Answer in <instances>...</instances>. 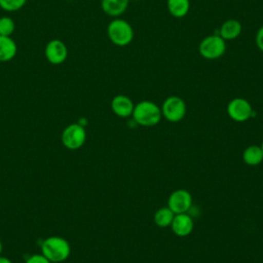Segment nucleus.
Returning <instances> with one entry per match:
<instances>
[{
  "mask_svg": "<svg viewBox=\"0 0 263 263\" xmlns=\"http://www.w3.org/2000/svg\"><path fill=\"white\" fill-rule=\"evenodd\" d=\"M71 253V246L67 239L52 235L41 242V254L51 263L66 261Z\"/></svg>",
  "mask_w": 263,
  "mask_h": 263,
  "instance_id": "f257e3e1",
  "label": "nucleus"
},
{
  "mask_svg": "<svg viewBox=\"0 0 263 263\" xmlns=\"http://www.w3.org/2000/svg\"><path fill=\"white\" fill-rule=\"evenodd\" d=\"M132 117L136 124L151 127L159 123L162 114L161 109L157 104L152 101L145 100L135 105Z\"/></svg>",
  "mask_w": 263,
  "mask_h": 263,
  "instance_id": "f03ea898",
  "label": "nucleus"
},
{
  "mask_svg": "<svg viewBox=\"0 0 263 263\" xmlns=\"http://www.w3.org/2000/svg\"><path fill=\"white\" fill-rule=\"evenodd\" d=\"M107 36L111 43L123 47L128 45L135 36L132 25L120 17H114L107 26Z\"/></svg>",
  "mask_w": 263,
  "mask_h": 263,
  "instance_id": "7ed1b4c3",
  "label": "nucleus"
},
{
  "mask_svg": "<svg viewBox=\"0 0 263 263\" xmlns=\"http://www.w3.org/2000/svg\"><path fill=\"white\" fill-rule=\"evenodd\" d=\"M198 52L205 60H218L226 52V41L219 34L209 35L200 41Z\"/></svg>",
  "mask_w": 263,
  "mask_h": 263,
  "instance_id": "20e7f679",
  "label": "nucleus"
},
{
  "mask_svg": "<svg viewBox=\"0 0 263 263\" xmlns=\"http://www.w3.org/2000/svg\"><path fill=\"white\" fill-rule=\"evenodd\" d=\"M162 117H164L170 122H179L181 121L187 111L185 101L178 96L167 97L160 107Z\"/></svg>",
  "mask_w": 263,
  "mask_h": 263,
  "instance_id": "39448f33",
  "label": "nucleus"
},
{
  "mask_svg": "<svg viewBox=\"0 0 263 263\" xmlns=\"http://www.w3.org/2000/svg\"><path fill=\"white\" fill-rule=\"evenodd\" d=\"M62 144L70 150L81 148L86 141V130L80 123H71L62 133Z\"/></svg>",
  "mask_w": 263,
  "mask_h": 263,
  "instance_id": "423d86ee",
  "label": "nucleus"
},
{
  "mask_svg": "<svg viewBox=\"0 0 263 263\" xmlns=\"http://www.w3.org/2000/svg\"><path fill=\"white\" fill-rule=\"evenodd\" d=\"M226 111L228 116L236 122H245L254 114L251 103L243 98H234L229 101Z\"/></svg>",
  "mask_w": 263,
  "mask_h": 263,
  "instance_id": "0eeeda50",
  "label": "nucleus"
},
{
  "mask_svg": "<svg viewBox=\"0 0 263 263\" xmlns=\"http://www.w3.org/2000/svg\"><path fill=\"white\" fill-rule=\"evenodd\" d=\"M192 205V196L188 190L177 189L173 191L167 199V206L174 214L188 213Z\"/></svg>",
  "mask_w": 263,
  "mask_h": 263,
  "instance_id": "6e6552de",
  "label": "nucleus"
},
{
  "mask_svg": "<svg viewBox=\"0 0 263 263\" xmlns=\"http://www.w3.org/2000/svg\"><path fill=\"white\" fill-rule=\"evenodd\" d=\"M44 55L46 60L52 65H61L68 58V47L60 39H52L47 42Z\"/></svg>",
  "mask_w": 263,
  "mask_h": 263,
  "instance_id": "1a4fd4ad",
  "label": "nucleus"
},
{
  "mask_svg": "<svg viewBox=\"0 0 263 263\" xmlns=\"http://www.w3.org/2000/svg\"><path fill=\"white\" fill-rule=\"evenodd\" d=\"M194 227L193 219L191 218L188 213H182V214H175V217L173 219V222L171 224V228L173 232L180 237L188 236Z\"/></svg>",
  "mask_w": 263,
  "mask_h": 263,
  "instance_id": "9d476101",
  "label": "nucleus"
},
{
  "mask_svg": "<svg viewBox=\"0 0 263 263\" xmlns=\"http://www.w3.org/2000/svg\"><path fill=\"white\" fill-rule=\"evenodd\" d=\"M135 104L132 99L125 95H117L111 101V109L115 115L121 118L132 116Z\"/></svg>",
  "mask_w": 263,
  "mask_h": 263,
  "instance_id": "9b49d317",
  "label": "nucleus"
},
{
  "mask_svg": "<svg viewBox=\"0 0 263 263\" xmlns=\"http://www.w3.org/2000/svg\"><path fill=\"white\" fill-rule=\"evenodd\" d=\"M129 4V0H101V8L105 14L118 17L123 14Z\"/></svg>",
  "mask_w": 263,
  "mask_h": 263,
  "instance_id": "f8f14e48",
  "label": "nucleus"
},
{
  "mask_svg": "<svg viewBox=\"0 0 263 263\" xmlns=\"http://www.w3.org/2000/svg\"><path fill=\"white\" fill-rule=\"evenodd\" d=\"M242 31V25L239 21L234 18H229L225 21L220 29H219V35L225 40L230 41L236 39Z\"/></svg>",
  "mask_w": 263,
  "mask_h": 263,
  "instance_id": "ddd939ff",
  "label": "nucleus"
},
{
  "mask_svg": "<svg viewBox=\"0 0 263 263\" xmlns=\"http://www.w3.org/2000/svg\"><path fill=\"white\" fill-rule=\"evenodd\" d=\"M17 52V46L11 36L0 35V62L11 61Z\"/></svg>",
  "mask_w": 263,
  "mask_h": 263,
  "instance_id": "4468645a",
  "label": "nucleus"
},
{
  "mask_svg": "<svg viewBox=\"0 0 263 263\" xmlns=\"http://www.w3.org/2000/svg\"><path fill=\"white\" fill-rule=\"evenodd\" d=\"M166 8L172 16L185 17L190 9V0H166Z\"/></svg>",
  "mask_w": 263,
  "mask_h": 263,
  "instance_id": "2eb2a0df",
  "label": "nucleus"
},
{
  "mask_svg": "<svg viewBox=\"0 0 263 263\" xmlns=\"http://www.w3.org/2000/svg\"><path fill=\"white\" fill-rule=\"evenodd\" d=\"M242 160L250 166H255L263 161V151L258 145L248 146L242 152Z\"/></svg>",
  "mask_w": 263,
  "mask_h": 263,
  "instance_id": "dca6fc26",
  "label": "nucleus"
},
{
  "mask_svg": "<svg viewBox=\"0 0 263 263\" xmlns=\"http://www.w3.org/2000/svg\"><path fill=\"white\" fill-rule=\"evenodd\" d=\"M175 214L168 206H162L155 212L154 223L160 228H166L171 226Z\"/></svg>",
  "mask_w": 263,
  "mask_h": 263,
  "instance_id": "f3484780",
  "label": "nucleus"
},
{
  "mask_svg": "<svg viewBox=\"0 0 263 263\" xmlns=\"http://www.w3.org/2000/svg\"><path fill=\"white\" fill-rule=\"evenodd\" d=\"M27 0H0V8L7 12H14L22 9Z\"/></svg>",
  "mask_w": 263,
  "mask_h": 263,
  "instance_id": "a211bd4d",
  "label": "nucleus"
},
{
  "mask_svg": "<svg viewBox=\"0 0 263 263\" xmlns=\"http://www.w3.org/2000/svg\"><path fill=\"white\" fill-rule=\"evenodd\" d=\"M15 30V24L9 16L0 17V35L11 36Z\"/></svg>",
  "mask_w": 263,
  "mask_h": 263,
  "instance_id": "6ab92c4d",
  "label": "nucleus"
},
{
  "mask_svg": "<svg viewBox=\"0 0 263 263\" xmlns=\"http://www.w3.org/2000/svg\"><path fill=\"white\" fill-rule=\"evenodd\" d=\"M25 263H51L48 259H46L42 254H34L30 256Z\"/></svg>",
  "mask_w": 263,
  "mask_h": 263,
  "instance_id": "aec40b11",
  "label": "nucleus"
},
{
  "mask_svg": "<svg viewBox=\"0 0 263 263\" xmlns=\"http://www.w3.org/2000/svg\"><path fill=\"white\" fill-rule=\"evenodd\" d=\"M255 43L257 48L263 52V25L257 30L255 35Z\"/></svg>",
  "mask_w": 263,
  "mask_h": 263,
  "instance_id": "412c9836",
  "label": "nucleus"
},
{
  "mask_svg": "<svg viewBox=\"0 0 263 263\" xmlns=\"http://www.w3.org/2000/svg\"><path fill=\"white\" fill-rule=\"evenodd\" d=\"M0 263H12V261L9 258L0 255Z\"/></svg>",
  "mask_w": 263,
  "mask_h": 263,
  "instance_id": "4be33fe9",
  "label": "nucleus"
},
{
  "mask_svg": "<svg viewBox=\"0 0 263 263\" xmlns=\"http://www.w3.org/2000/svg\"><path fill=\"white\" fill-rule=\"evenodd\" d=\"M2 249H3V246H2V242H1V240H0V255H1V253H2Z\"/></svg>",
  "mask_w": 263,
  "mask_h": 263,
  "instance_id": "5701e85b",
  "label": "nucleus"
},
{
  "mask_svg": "<svg viewBox=\"0 0 263 263\" xmlns=\"http://www.w3.org/2000/svg\"><path fill=\"white\" fill-rule=\"evenodd\" d=\"M260 147H261V149H262V151H263V141H262V143H261V145H260Z\"/></svg>",
  "mask_w": 263,
  "mask_h": 263,
  "instance_id": "b1692460",
  "label": "nucleus"
},
{
  "mask_svg": "<svg viewBox=\"0 0 263 263\" xmlns=\"http://www.w3.org/2000/svg\"><path fill=\"white\" fill-rule=\"evenodd\" d=\"M129 1H140V0H129Z\"/></svg>",
  "mask_w": 263,
  "mask_h": 263,
  "instance_id": "393cba45",
  "label": "nucleus"
}]
</instances>
